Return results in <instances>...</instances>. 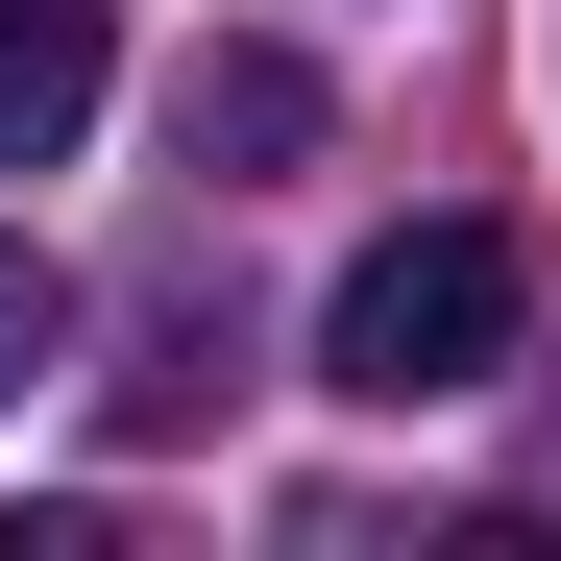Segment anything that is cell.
<instances>
[{
    "label": "cell",
    "instance_id": "277c9868",
    "mask_svg": "<svg viewBox=\"0 0 561 561\" xmlns=\"http://www.w3.org/2000/svg\"><path fill=\"white\" fill-rule=\"evenodd\" d=\"M49 342H73V294H49V244H0V391H49Z\"/></svg>",
    "mask_w": 561,
    "mask_h": 561
},
{
    "label": "cell",
    "instance_id": "3957f363",
    "mask_svg": "<svg viewBox=\"0 0 561 561\" xmlns=\"http://www.w3.org/2000/svg\"><path fill=\"white\" fill-rule=\"evenodd\" d=\"M318 123H342V99H318V49H196V73H171V147H196L220 196H268Z\"/></svg>",
    "mask_w": 561,
    "mask_h": 561
},
{
    "label": "cell",
    "instance_id": "6da1fadb",
    "mask_svg": "<svg viewBox=\"0 0 561 561\" xmlns=\"http://www.w3.org/2000/svg\"><path fill=\"white\" fill-rule=\"evenodd\" d=\"M513 318H537V268H513V220H391L318 294V391H366V415H463L513 366Z\"/></svg>",
    "mask_w": 561,
    "mask_h": 561
},
{
    "label": "cell",
    "instance_id": "7a4b0ae2",
    "mask_svg": "<svg viewBox=\"0 0 561 561\" xmlns=\"http://www.w3.org/2000/svg\"><path fill=\"white\" fill-rule=\"evenodd\" d=\"M99 99H123V25H99V0H0V171H73Z\"/></svg>",
    "mask_w": 561,
    "mask_h": 561
}]
</instances>
